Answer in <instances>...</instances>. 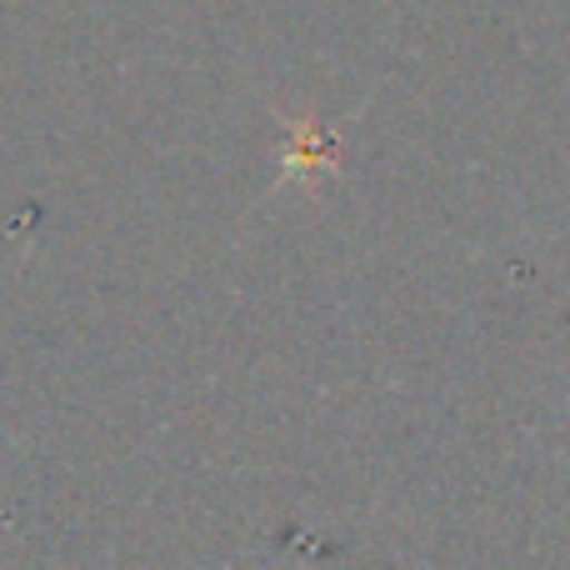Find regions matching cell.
Returning <instances> with one entry per match:
<instances>
[{"label": "cell", "mask_w": 570, "mask_h": 570, "mask_svg": "<svg viewBox=\"0 0 570 570\" xmlns=\"http://www.w3.org/2000/svg\"><path fill=\"white\" fill-rule=\"evenodd\" d=\"M341 166V140L321 130V120H295L291 126V150H285V176H335Z\"/></svg>", "instance_id": "1"}]
</instances>
